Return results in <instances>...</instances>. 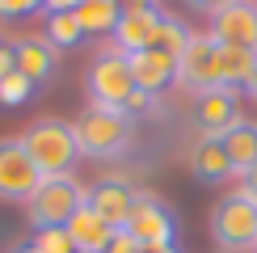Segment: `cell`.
<instances>
[{"mask_svg":"<svg viewBox=\"0 0 257 253\" xmlns=\"http://www.w3.org/2000/svg\"><path fill=\"white\" fill-rule=\"evenodd\" d=\"M105 253H148V249L139 245V240H135V236H131L126 228H118V232H114V240H110V249H105Z\"/></svg>","mask_w":257,"mask_h":253,"instance_id":"cb8c5ba5","label":"cell"},{"mask_svg":"<svg viewBox=\"0 0 257 253\" xmlns=\"http://www.w3.org/2000/svg\"><path fill=\"white\" fill-rule=\"evenodd\" d=\"M76 144L80 156H93V161H114V156H126L135 144V118L126 110H114V105H93L80 114L76 122Z\"/></svg>","mask_w":257,"mask_h":253,"instance_id":"6da1fadb","label":"cell"},{"mask_svg":"<svg viewBox=\"0 0 257 253\" xmlns=\"http://www.w3.org/2000/svg\"><path fill=\"white\" fill-rule=\"evenodd\" d=\"M228 5H236V0H186V9H194V13H223Z\"/></svg>","mask_w":257,"mask_h":253,"instance_id":"484cf974","label":"cell"},{"mask_svg":"<svg viewBox=\"0 0 257 253\" xmlns=\"http://www.w3.org/2000/svg\"><path fill=\"white\" fill-rule=\"evenodd\" d=\"M240 190H244V194H249L253 203H257V165H249V169L240 173Z\"/></svg>","mask_w":257,"mask_h":253,"instance_id":"4316f807","label":"cell"},{"mask_svg":"<svg viewBox=\"0 0 257 253\" xmlns=\"http://www.w3.org/2000/svg\"><path fill=\"white\" fill-rule=\"evenodd\" d=\"M72 13H76V21H80L84 34H114L122 9H118V0H80Z\"/></svg>","mask_w":257,"mask_h":253,"instance_id":"ac0fdd59","label":"cell"},{"mask_svg":"<svg viewBox=\"0 0 257 253\" xmlns=\"http://www.w3.org/2000/svg\"><path fill=\"white\" fill-rule=\"evenodd\" d=\"M122 13H131V9H156V0H118Z\"/></svg>","mask_w":257,"mask_h":253,"instance_id":"f546056e","label":"cell"},{"mask_svg":"<svg viewBox=\"0 0 257 253\" xmlns=\"http://www.w3.org/2000/svg\"><path fill=\"white\" fill-rule=\"evenodd\" d=\"M253 253H257V245H253Z\"/></svg>","mask_w":257,"mask_h":253,"instance_id":"836d02e7","label":"cell"},{"mask_svg":"<svg viewBox=\"0 0 257 253\" xmlns=\"http://www.w3.org/2000/svg\"><path fill=\"white\" fill-rule=\"evenodd\" d=\"M34 9H42V0H0V17H26Z\"/></svg>","mask_w":257,"mask_h":253,"instance_id":"d4e9b609","label":"cell"},{"mask_svg":"<svg viewBox=\"0 0 257 253\" xmlns=\"http://www.w3.org/2000/svg\"><path fill=\"white\" fill-rule=\"evenodd\" d=\"M80 0H42V9H51V13H72Z\"/></svg>","mask_w":257,"mask_h":253,"instance_id":"83f0119b","label":"cell"},{"mask_svg":"<svg viewBox=\"0 0 257 253\" xmlns=\"http://www.w3.org/2000/svg\"><path fill=\"white\" fill-rule=\"evenodd\" d=\"M114 232L118 228L105 224L89 203H84L76 215H72V224H68V236H72V245H76V253H105L110 240H114Z\"/></svg>","mask_w":257,"mask_h":253,"instance_id":"9a60e30c","label":"cell"},{"mask_svg":"<svg viewBox=\"0 0 257 253\" xmlns=\"http://www.w3.org/2000/svg\"><path fill=\"white\" fill-rule=\"evenodd\" d=\"M190 38H194V34H190V26H186L181 17H169V13H160V30H156V42H152L156 51H169V55H181Z\"/></svg>","mask_w":257,"mask_h":253,"instance_id":"ffe728a7","label":"cell"},{"mask_svg":"<svg viewBox=\"0 0 257 253\" xmlns=\"http://www.w3.org/2000/svg\"><path fill=\"white\" fill-rule=\"evenodd\" d=\"M13 253H38V249H34V245H30V240H26V245H17Z\"/></svg>","mask_w":257,"mask_h":253,"instance_id":"1f68e13d","label":"cell"},{"mask_svg":"<svg viewBox=\"0 0 257 253\" xmlns=\"http://www.w3.org/2000/svg\"><path fill=\"white\" fill-rule=\"evenodd\" d=\"M177 80L194 93L223 89V47L211 34H194L177 55Z\"/></svg>","mask_w":257,"mask_h":253,"instance_id":"52a82bcc","label":"cell"},{"mask_svg":"<svg viewBox=\"0 0 257 253\" xmlns=\"http://www.w3.org/2000/svg\"><path fill=\"white\" fill-rule=\"evenodd\" d=\"M219 144H223V152H228L232 169H236V177H240L249 165H257V122L240 118L232 131H223V135H219Z\"/></svg>","mask_w":257,"mask_h":253,"instance_id":"e0dca14e","label":"cell"},{"mask_svg":"<svg viewBox=\"0 0 257 253\" xmlns=\"http://www.w3.org/2000/svg\"><path fill=\"white\" fill-rule=\"evenodd\" d=\"M190 173H194L202 186H219V182H228L236 169H232V161H228V152H223L219 140L198 135V144L190 148Z\"/></svg>","mask_w":257,"mask_h":253,"instance_id":"2e32d148","label":"cell"},{"mask_svg":"<svg viewBox=\"0 0 257 253\" xmlns=\"http://www.w3.org/2000/svg\"><path fill=\"white\" fill-rule=\"evenodd\" d=\"M131 59V76L135 84L144 93H165L169 84H177V55H169V51H156V47H148V51H139V55H126Z\"/></svg>","mask_w":257,"mask_h":253,"instance_id":"4fadbf2b","label":"cell"},{"mask_svg":"<svg viewBox=\"0 0 257 253\" xmlns=\"http://www.w3.org/2000/svg\"><path fill=\"white\" fill-rule=\"evenodd\" d=\"M211 240L223 253H249L257 245V203L244 190H232L211 207Z\"/></svg>","mask_w":257,"mask_h":253,"instance_id":"277c9868","label":"cell"},{"mask_svg":"<svg viewBox=\"0 0 257 253\" xmlns=\"http://www.w3.org/2000/svg\"><path fill=\"white\" fill-rule=\"evenodd\" d=\"M122 228L131 232L144 249H165V245L177 240V215H173V207H169L160 194H152V190H139V194H135V207H131V215H126Z\"/></svg>","mask_w":257,"mask_h":253,"instance_id":"8992f818","label":"cell"},{"mask_svg":"<svg viewBox=\"0 0 257 253\" xmlns=\"http://www.w3.org/2000/svg\"><path fill=\"white\" fill-rule=\"evenodd\" d=\"M89 203V186L80 177H42V186L34 190V198L26 203L30 211V228L42 232V228H68L72 215Z\"/></svg>","mask_w":257,"mask_h":253,"instance_id":"3957f363","label":"cell"},{"mask_svg":"<svg viewBox=\"0 0 257 253\" xmlns=\"http://www.w3.org/2000/svg\"><path fill=\"white\" fill-rule=\"evenodd\" d=\"M135 93H139V84L131 76V59H126L118 47L101 51V55L89 63V97H93V105L126 110V101H131Z\"/></svg>","mask_w":257,"mask_h":253,"instance_id":"5b68a950","label":"cell"},{"mask_svg":"<svg viewBox=\"0 0 257 253\" xmlns=\"http://www.w3.org/2000/svg\"><path fill=\"white\" fill-rule=\"evenodd\" d=\"M253 68H257V51L223 47V84H228V89H249Z\"/></svg>","mask_w":257,"mask_h":253,"instance_id":"d6986e66","label":"cell"},{"mask_svg":"<svg viewBox=\"0 0 257 253\" xmlns=\"http://www.w3.org/2000/svg\"><path fill=\"white\" fill-rule=\"evenodd\" d=\"M30 93H34V80L21 76V72H9V76L0 80V101H5V105H21V101H30Z\"/></svg>","mask_w":257,"mask_h":253,"instance_id":"603a6c76","label":"cell"},{"mask_svg":"<svg viewBox=\"0 0 257 253\" xmlns=\"http://www.w3.org/2000/svg\"><path fill=\"white\" fill-rule=\"evenodd\" d=\"M38 186H42V169L26 152L21 135H5L0 140V198L5 203H30Z\"/></svg>","mask_w":257,"mask_h":253,"instance_id":"ba28073f","label":"cell"},{"mask_svg":"<svg viewBox=\"0 0 257 253\" xmlns=\"http://www.w3.org/2000/svg\"><path fill=\"white\" fill-rule=\"evenodd\" d=\"M30 245H34L38 253H76L68 228H42V232H34V240H30Z\"/></svg>","mask_w":257,"mask_h":253,"instance_id":"7402d4cb","label":"cell"},{"mask_svg":"<svg viewBox=\"0 0 257 253\" xmlns=\"http://www.w3.org/2000/svg\"><path fill=\"white\" fill-rule=\"evenodd\" d=\"M135 194L139 190L126 182V177H97V182L89 186V207L97 211L105 224L122 228L126 215H131V207H135Z\"/></svg>","mask_w":257,"mask_h":253,"instance_id":"7c38bea8","label":"cell"},{"mask_svg":"<svg viewBox=\"0 0 257 253\" xmlns=\"http://www.w3.org/2000/svg\"><path fill=\"white\" fill-rule=\"evenodd\" d=\"M148 253H181L177 245H165V249H148Z\"/></svg>","mask_w":257,"mask_h":253,"instance_id":"d6a6232c","label":"cell"},{"mask_svg":"<svg viewBox=\"0 0 257 253\" xmlns=\"http://www.w3.org/2000/svg\"><path fill=\"white\" fill-rule=\"evenodd\" d=\"M194 122L198 131L207 135V140H219L223 131H232V126L240 122V97L236 89H211V93H198V105H194Z\"/></svg>","mask_w":257,"mask_h":253,"instance_id":"30bf717a","label":"cell"},{"mask_svg":"<svg viewBox=\"0 0 257 253\" xmlns=\"http://www.w3.org/2000/svg\"><path fill=\"white\" fill-rule=\"evenodd\" d=\"M9 72H17V63H13V51H9V47H0V80H5Z\"/></svg>","mask_w":257,"mask_h":253,"instance_id":"f1b7e54d","label":"cell"},{"mask_svg":"<svg viewBox=\"0 0 257 253\" xmlns=\"http://www.w3.org/2000/svg\"><path fill=\"white\" fill-rule=\"evenodd\" d=\"M9 51H13L17 72H21V76H30L34 84H38V80H51V76H55V68H59V47H55L47 34L13 38V42H9Z\"/></svg>","mask_w":257,"mask_h":253,"instance_id":"8fae6325","label":"cell"},{"mask_svg":"<svg viewBox=\"0 0 257 253\" xmlns=\"http://www.w3.org/2000/svg\"><path fill=\"white\" fill-rule=\"evenodd\" d=\"M249 97H257V68H253V76H249Z\"/></svg>","mask_w":257,"mask_h":253,"instance_id":"4dcf8cb0","label":"cell"},{"mask_svg":"<svg viewBox=\"0 0 257 253\" xmlns=\"http://www.w3.org/2000/svg\"><path fill=\"white\" fill-rule=\"evenodd\" d=\"M211 38L219 47H240V51H257V5L253 0H236L223 13L211 17Z\"/></svg>","mask_w":257,"mask_h":253,"instance_id":"9c48e42d","label":"cell"},{"mask_svg":"<svg viewBox=\"0 0 257 253\" xmlns=\"http://www.w3.org/2000/svg\"><path fill=\"white\" fill-rule=\"evenodd\" d=\"M26 152L34 156V165L42 169V177H68L80 161V144H76V126L63 118H38L26 126L21 135Z\"/></svg>","mask_w":257,"mask_h":253,"instance_id":"7a4b0ae2","label":"cell"},{"mask_svg":"<svg viewBox=\"0 0 257 253\" xmlns=\"http://www.w3.org/2000/svg\"><path fill=\"white\" fill-rule=\"evenodd\" d=\"M156 30H160V9H131L114 26V47L122 55H139L156 42Z\"/></svg>","mask_w":257,"mask_h":253,"instance_id":"5bb4252c","label":"cell"},{"mask_svg":"<svg viewBox=\"0 0 257 253\" xmlns=\"http://www.w3.org/2000/svg\"><path fill=\"white\" fill-rule=\"evenodd\" d=\"M47 38L55 42L59 51L76 47V42L84 38V30H80V21H76V13H51V17H47Z\"/></svg>","mask_w":257,"mask_h":253,"instance_id":"44dd1931","label":"cell"}]
</instances>
